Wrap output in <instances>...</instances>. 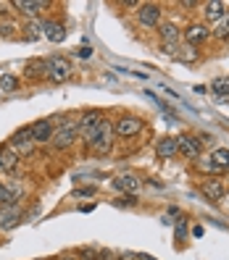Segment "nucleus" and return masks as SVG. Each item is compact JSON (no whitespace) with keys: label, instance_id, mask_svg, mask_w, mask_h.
I'll use <instances>...</instances> for the list:
<instances>
[{"label":"nucleus","instance_id":"obj_32","mask_svg":"<svg viewBox=\"0 0 229 260\" xmlns=\"http://www.w3.org/2000/svg\"><path fill=\"white\" fill-rule=\"evenodd\" d=\"M66 260H71V257H66Z\"/></svg>","mask_w":229,"mask_h":260},{"label":"nucleus","instance_id":"obj_12","mask_svg":"<svg viewBox=\"0 0 229 260\" xmlns=\"http://www.w3.org/2000/svg\"><path fill=\"white\" fill-rule=\"evenodd\" d=\"M100 121H103V116H100L98 111H90V113H84V116H82V124H79L82 137H84V134H90V132H95V129L100 126Z\"/></svg>","mask_w":229,"mask_h":260},{"label":"nucleus","instance_id":"obj_5","mask_svg":"<svg viewBox=\"0 0 229 260\" xmlns=\"http://www.w3.org/2000/svg\"><path fill=\"white\" fill-rule=\"evenodd\" d=\"M137 19H140L142 26H156L158 19H161V8L156 3H148V6H140V11H137Z\"/></svg>","mask_w":229,"mask_h":260},{"label":"nucleus","instance_id":"obj_25","mask_svg":"<svg viewBox=\"0 0 229 260\" xmlns=\"http://www.w3.org/2000/svg\"><path fill=\"white\" fill-rule=\"evenodd\" d=\"M197 166H201V171H211V174H219V171H224V168H219L213 160H201Z\"/></svg>","mask_w":229,"mask_h":260},{"label":"nucleus","instance_id":"obj_21","mask_svg":"<svg viewBox=\"0 0 229 260\" xmlns=\"http://www.w3.org/2000/svg\"><path fill=\"white\" fill-rule=\"evenodd\" d=\"M161 37H163L166 42L174 45V42L179 40V29H177L174 24H163V26H161Z\"/></svg>","mask_w":229,"mask_h":260},{"label":"nucleus","instance_id":"obj_11","mask_svg":"<svg viewBox=\"0 0 229 260\" xmlns=\"http://www.w3.org/2000/svg\"><path fill=\"white\" fill-rule=\"evenodd\" d=\"M113 184H116L121 192L134 194L137 189H140V179H134L132 174H121V176H116V179H113Z\"/></svg>","mask_w":229,"mask_h":260},{"label":"nucleus","instance_id":"obj_17","mask_svg":"<svg viewBox=\"0 0 229 260\" xmlns=\"http://www.w3.org/2000/svg\"><path fill=\"white\" fill-rule=\"evenodd\" d=\"M203 194L208 197V200H221V197H224L221 181H216V179H213V181H206V184H203Z\"/></svg>","mask_w":229,"mask_h":260},{"label":"nucleus","instance_id":"obj_19","mask_svg":"<svg viewBox=\"0 0 229 260\" xmlns=\"http://www.w3.org/2000/svg\"><path fill=\"white\" fill-rule=\"evenodd\" d=\"M26 76H32V79H37V76H42V74H48V69H45V63L42 60H32V63H26Z\"/></svg>","mask_w":229,"mask_h":260},{"label":"nucleus","instance_id":"obj_26","mask_svg":"<svg viewBox=\"0 0 229 260\" xmlns=\"http://www.w3.org/2000/svg\"><path fill=\"white\" fill-rule=\"evenodd\" d=\"M121 260H153L148 255H137V252H121Z\"/></svg>","mask_w":229,"mask_h":260},{"label":"nucleus","instance_id":"obj_4","mask_svg":"<svg viewBox=\"0 0 229 260\" xmlns=\"http://www.w3.org/2000/svg\"><path fill=\"white\" fill-rule=\"evenodd\" d=\"M74 137H76V126L69 121V124H64V126H61V129L53 134V140H50V142H53L55 147L64 150V147H69V145L74 142Z\"/></svg>","mask_w":229,"mask_h":260},{"label":"nucleus","instance_id":"obj_16","mask_svg":"<svg viewBox=\"0 0 229 260\" xmlns=\"http://www.w3.org/2000/svg\"><path fill=\"white\" fill-rule=\"evenodd\" d=\"M16 163H19L16 150H3L0 152V168H3V171H16Z\"/></svg>","mask_w":229,"mask_h":260},{"label":"nucleus","instance_id":"obj_22","mask_svg":"<svg viewBox=\"0 0 229 260\" xmlns=\"http://www.w3.org/2000/svg\"><path fill=\"white\" fill-rule=\"evenodd\" d=\"M211 89L216 95H229V76H221V79H213L211 82Z\"/></svg>","mask_w":229,"mask_h":260},{"label":"nucleus","instance_id":"obj_30","mask_svg":"<svg viewBox=\"0 0 229 260\" xmlns=\"http://www.w3.org/2000/svg\"><path fill=\"white\" fill-rule=\"evenodd\" d=\"M121 205H134V194H127V197H121Z\"/></svg>","mask_w":229,"mask_h":260},{"label":"nucleus","instance_id":"obj_27","mask_svg":"<svg viewBox=\"0 0 229 260\" xmlns=\"http://www.w3.org/2000/svg\"><path fill=\"white\" fill-rule=\"evenodd\" d=\"M42 32V24L40 21H35V24H29V37H37Z\"/></svg>","mask_w":229,"mask_h":260},{"label":"nucleus","instance_id":"obj_29","mask_svg":"<svg viewBox=\"0 0 229 260\" xmlns=\"http://www.w3.org/2000/svg\"><path fill=\"white\" fill-rule=\"evenodd\" d=\"M177 239H185V218L177 223Z\"/></svg>","mask_w":229,"mask_h":260},{"label":"nucleus","instance_id":"obj_15","mask_svg":"<svg viewBox=\"0 0 229 260\" xmlns=\"http://www.w3.org/2000/svg\"><path fill=\"white\" fill-rule=\"evenodd\" d=\"M203 13H206V19H208V21L216 24V21L224 16L226 11H224V3H219V0H213V3H206V6H203Z\"/></svg>","mask_w":229,"mask_h":260},{"label":"nucleus","instance_id":"obj_14","mask_svg":"<svg viewBox=\"0 0 229 260\" xmlns=\"http://www.w3.org/2000/svg\"><path fill=\"white\" fill-rule=\"evenodd\" d=\"M16 6L21 13H26V16H37V13L45 8V3H40V0H16Z\"/></svg>","mask_w":229,"mask_h":260},{"label":"nucleus","instance_id":"obj_2","mask_svg":"<svg viewBox=\"0 0 229 260\" xmlns=\"http://www.w3.org/2000/svg\"><path fill=\"white\" fill-rule=\"evenodd\" d=\"M45 69H48V76H50L53 82H64L66 76H69V71H71L69 60H66V58H61V55H53L48 63H45Z\"/></svg>","mask_w":229,"mask_h":260},{"label":"nucleus","instance_id":"obj_24","mask_svg":"<svg viewBox=\"0 0 229 260\" xmlns=\"http://www.w3.org/2000/svg\"><path fill=\"white\" fill-rule=\"evenodd\" d=\"M211 160L216 163L219 168H226V166H229V150H213Z\"/></svg>","mask_w":229,"mask_h":260},{"label":"nucleus","instance_id":"obj_10","mask_svg":"<svg viewBox=\"0 0 229 260\" xmlns=\"http://www.w3.org/2000/svg\"><path fill=\"white\" fill-rule=\"evenodd\" d=\"M211 37V32H208V26H203V24H192L187 32H185V40L190 42V45H201V42H206Z\"/></svg>","mask_w":229,"mask_h":260},{"label":"nucleus","instance_id":"obj_18","mask_svg":"<svg viewBox=\"0 0 229 260\" xmlns=\"http://www.w3.org/2000/svg\"><path fill=\"white\" fill-rule=\"evenodd\" d=\"M213 37H216V40H226L229 37V11L224 13L216 24H213Z\"/></svg>","mask_w":229,"mask_h":260},{"label":"nucleus","instance_id":"obj_20","mask_svg":"<svg viewBox=\"0 0 229 260\" xmlns=\"http://www.w3.org/2000/svg\"><path fill=\"white\" fill-rule=\"evenodd\" d=\"M16 87H19V79L13 74H3V76H0V89H3V92H13Z\"/></svg>","mask_w":229,"mask_h":260},{"label":"nucleus","instance_id":"obj_28","mask_svg":"<svg viewBox=\"0 0 229 260\" xmlns=\"http://www.w3.org/2000/svg\"><path fill=\"white\" fill-rule=\"evenodd\" d=\"M76 55H79V58H90V55H93V48H90V45H84V48L76 50Z\"/></svg>","mask_w":229,"mask_h":260},{"label":"nucleus","instance_id":"obj_7","mask_svg":"<svg viewBox=\"0 0 229 260\" xmlns=\"http://www.w3.org/2000/svg\"><path fill=\"white\" fill-rule=\"evenodd\" d=\"M93 147H95L98 152H108V150H111V124H108V121H100V132H98V137H95Z\"/></svg>","mask_w":229,"mask_h":260},{"label":"nucleus","instance_id":"obj_9","mask_svg":"<svg viewBox=\"0 0 229 260\" xmlns=\"http://www.w3.org/2000/svg\"><path fill=\"white\" fill-rule=\"evenodd\" d=\"M156 155L163 158V160H169L177 155V137H163V140L156 145Z\"/></svg>","mask_w":229,"mask_h":260},{"label":"nucleus","instance_id":"obj_1","mask_svg":"<svg viewBox=\"0 0 229 260\" xmlns=\"http://www.w3.org/2000/svg\"><path fill=\"white\" fill-rule=\"evenodd\" d=\"M177 152L182 158H190V160H197L203 152V142L197 137H190V134H182L177 137Z\"/></svg>","mask_w":229,"mask_h":260},{"label":"nucleus","instance_id":"obj_13","mask_svg":"<svg viewBox=\"0 0 229 260\" xmlns=\"http://www.w3.org/2000/svg\"><path fill=\"white\" fill-rule=\"evenodd\" d=\"M42 32H45V37H48L50 42H64V37H66L64 26L55 24V21H42Z\"/></svg>","mask_w":229,"mask_h":260},{"label":"nucleus","instance_id":"obj_31","mask_svg":"<svg viewBox=\"0 0 229 260\" xmlns=\"http://www.w3.org/2000/svg\"><path fill=\"white\" fill-rule=\"evenodd\" d=\"M0 194H3V184H0Z\"/></svg>","mask_w":229,"mask_h":260},{"label":"nucleus","instance_id":"obj_6","mask_svg":"<svg viewBox=\"0 0 229 260\" xmlns=\"http://www.w3.org/2000/svg\"><path fill=\"white\" fill-rule=\"evenodd\" d=\"M29 132H32V142H50L53 140L50 121H37V124L29 126Z\"/></svg>","mask_w":229,"mask_h":260},{"label":"nucleus","instance_id":"obj_3","mask_svg":"<svg viewBox=\"0 0 229 260\" xmlns=\"http://www.w3.org/2000/svg\"><path fill=\"white\" fill-rule=\"evenodd\" d=\"M116 134L119 137H134V134H140L142 132V121L140 118H134V116H124V118H119L116 121Z\"/></svg>","mask_w":229,"mask_h":260},{"label":"nucleus","instance_id":"obj_23","mask_svg":"<svg viewBox=\"0 0 229 260\" xmlns=\"http://www.w3.org/2000/svg\"><path fill=\"white\" fill-rule=\"evenodd\" d=\"M16 223H19V213L16 210H8V213L0 216V226H3V229H13Z\"/></svg>","mask_w":229,"mask_h":260},{"label":"nucleus","instance_id":"obj_8","mask_svg":"<svg viewBox=\"0 0 229 260\" xmlns=\"http://www.w3.org/2000/svg\"><path fill=\"white\" fill-rule=\"evenodd\" d=\"M11 147L19 150V152H29V150H32V132H29V126L11 137Z\"/></svg>","mask_w":229,"mask_h":260}]
</instances>
